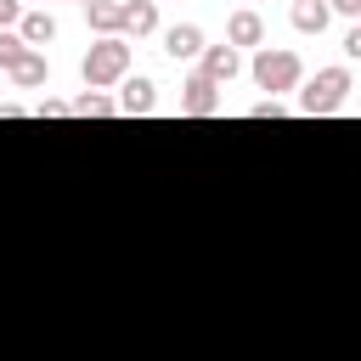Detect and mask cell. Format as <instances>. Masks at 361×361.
I'll return each mask as SVG.
<instances>
[{
  "label": "cell",
  "instance_id": "11",
  "mask_svg": "<svg viewBox=\"0 0 361 361\" xmlns=\"http://www.w3.org/2000/svg\"><path fill=\"white\" fill-rule=\"evenodd\" d=\"M288 17H293V28H299V34H322V28H327V17H333V6H327V0H293V11H288Z\"/></svg>",
  "mask_w": 361,
  "mask_h": 361
},
{
  "label": "cell",
  "instance_id": "20",
  "mask_svg": "<svg viewBox=\"0 0 361 361\" xmlns=\"http://www.w3.org/2000/svg\"><path fill=\"white\" fill-rule=\"evenodd\" d=\"M327 6H333L338 17H355V23H361V0H327Z\"/></svg>",
  "mask_w": 361,
  "mask_h": 361
},
{
  "label": "cell",
  "instance_id": "22",
  "mask_svg": "<svg viewBox=\"0 0 361 361\" xmlns=\"http://www.w3.org/2000/svg\"><path fill=\"white\" fill-rule=\"evenodd\" d=\"M23 6H28V0H23Z\"/></svg>",
  "mask_w": 361,
  "mask_h": 361
},
{
  "label": "cell",
  "instance_id": "3",
  "mask_svg": "<svg viewBox=\"0 0 361 361\" xmlns=\"http://www.w3.org/2000/svg\"><path fill=\"white\" fill-rule=\"evenodd\" d=\"M344 102H350V68H344V62L316 68V79L299 90V113H305V118H327V113H338Z\"/></svg>",
  "mask_w": 361,
  "mask_h": 361
},
{
  "label": "cell",
  "instance_id": "6",
  "mask_svg": "<svg viewBox=\"0 0 361 361\" xmlns=\"http://www.w3.org/2000/svg\"><path fill=\"white\" fill-rule=\"evenodd\" d=\"M164 51H169L175 62H197L209 45H203V28H197V23H175V28H164Z\"/></svg>",
  "mask_w": 361,
  "mask_h": 361
},
{
  "label": "cell",
  "instance_id": "15",
  "mask_svg": "<svg viewBox=\"0 0 361 361\" xmlns=\"http://www.w3.org/2000/svg\"><path fill=\"white\" fill-rule=\"evenodd\" d=\"M28 51H34V45H28L17 28H0V73H11V68L28 56Z\"/></svg>",
  "mask_w": 361,
  "mask_h": 361
},
{
  "label": "cell",
  "instance_id": "10",
  "mask_svg": "<svg viewBox=\"0 0 361 361\" xmlns=\"http://www.w3.org/2000/svg\"><path fill=\"white\" fill-rule=\"evenodd\" d=\"M17 34H23V39L34 45V51H45V45L56 39V17H51L45 6H39V11H23V23H17Z\"/></svg>",
  "mask_w": 361,
  "mask_h": 361
},
{
  "label": "cell",
  "instance_id": "16",
  "mask_svg": "<svg viewBox=\"0 0 361 361\" xmlns=\"http://www.w3.org/2000/svg\"><path fill=\"white\" fill-rule=\"evenodd\" d=\"M248 118H288V107H282L276 96H265V102H254V107H248Z\"/></svg>",
  "mask_w": 361,
  "mask_h": 361
},
{
  "label": "cell",
  "instance_id": "21",
  "mask_svg": "<svg viewBox=\"0 0 361 361\" xmlns=\"http://www.w3.org/2000/svg\"><path fill=\"white\" fill-rule=\"evenodd\" d=\"M0 118H23V107L17 102H0Z\"/></svg>",
  "mask_w": 361,
  "mask_h": 361
},
{
  "label": "cell",
  "instance_id": "19",
  "mask_svg": "<svg viewBox=\"0 0 361 361\" xmlns=\"http://www.w3.org/2000/svg\"><path fill=\"white\" fill-rule=\"evenodd\" d=\"M344 56H350V62H361V23L344 34Z\"/></svg>",
  "mask_w": 361,
  "mask_h": 361
},
{
  "label": "cell",
  "instance_id": "13",
  "mask_svg": "<svg viewBox=\"0 0 361 361\" xmlns=\"http://www.w3.org/2000/svg\"><path fill=\"white\" fill-rule=\"evenodd\" d=\"M68 107H73V118H107V113H118V102L107 90H79Z\"/></svg>",
  "mask_w": 361,
  "mask_h": 361
},
{
  "label": "cell",
  "instance_id": "2",
  "mask_svg": "<svg viewBox=\"0 0 361 361\" xmlns=\"http://www.w3.org/2000/svg\"><path fill=\"white\" fill-rule=\"evenodd\" d=\"M248 73H254V85L271 90V96L305 85V62H299V51H288V45H259L254 62H248Z\"/></svg>",
  "mask_w": 361,
  "mask_h": 361
},
{
  "label": "cell",
  "instance_id": "1",
  "mask_svg": "<svg viewBox=\"0 0 361 361\" xmlns=\"http://www.w3.org/2000/svg\"><path fill=\"white\" fill-rule=\"evenodd\" d=\"M79 73H85V90H113V85H124V79H130V39H124V34L96 39V45L85 51Z\"/></svg>",
  "mask_w": 361,
  "mask_h": 361
},
{
  "label": "cell",
  "instance_id": "18",
  "mask_svg": "<svg viewBox=\"0 0 361 361\" xmlns=\"http://www.w3.org/2000/svg\"><path fill=\"white\" fill-rule=\"evenodd\" d=\"M23 23V0H0V28H17Z\"/></svg>",
  "mask_w": 361,
  "mask_h": 361
},
{
  "label": "cell",
  "instance_id": "9",
  "mask_svg": "<svg viewBox=\"0 0 361 361\" xmlns=\"http://www.w3.org/2000/svg\"><path fill=\"white\" fill-rule=\"evenodd\" d=\"M152 107H158V85H152L147 73H135V79L118 85V113L135 118V113H152Z\"/></svg>",
  "mask_w": 361,
  "mask_h": 361
},
{
  "label": "cell",
  "instance_id": "5",
  "mask_svg": "<svg viewBox=\"0 0 361 361\" xmlns=\"http://www.w3.org/2000/svg\"><path fill=\"white\" fill-rule=\"evenodd\" d=\"M124 17H130V0H90V6H85V23L96 28V39L124 34Z\"/></svg>",
  "mask_w": 361,
  "mask_h": 361
},
{
  "label": "cell",
  "instance_id": "7",
  "mask_svg": "<svg viewBox=\"0 0 361 361\" xmlns=\"http://www.w3.org/2000/svg\"><path fill=\"white\" fill-rule=\"evenodd\" d=\"M226 45H265V17H259L254 6L231 11V17H226Z\"/></svg>",
  "mask_w": 361,
  "mask_h": 361
},
{
  "label": "cell",
  "instance_id": "17",
  "mask_svg": "<svg viewBox=\"0 0 361 361\" xmlns=\"http://www.w3.org/2000/svg\"><path fill=\"white\" fill-rule=\"evenodd\" d=\"M68 113H73V107H68V102H56V96H45V102L34 107V118H68Z\"/></svg>",
  "mask_w": 361,
  "mask_h": 361
},
{
  "label": "cell",
  "instance_id": "8",
  "mask_svg": "<svg viewBox=\"0 0 361 361\" xmlns=\"http://www.w3.org/2000/svg\"><path fill=\"white\" fill-rule=\"evenodd\" d=\"M197 62H203L197 73H209L214 85H231V79L243 73V56H237V45H209V51H203Z\"/></svg>",
  "mask_w": 361,
  "mask_h": 361
},
{
  "label": "cell",
  "instance_id": "12",
  "mask_svg": "<svg viewBox=\"0 0 361 361\" xmlns=\"http://www.w3.org/2000/svg\"><path fill=\"white\" fill-rule=\"evenodd\" d=\"M45 73H51V68H45V51H28V56H23L6 79H11L17 90H39V85H45Z\"/></svg>",
  "mask_w": 361,
  "mask_h": 361
},
{
  "label": "cell",
  "instance_id": "4",
  "mask_svg": "<svg viewBox=\"0 0 361 361\" xmlns=\"http://www.w3.org/2000/svg\"><path fill=\"white\" fill-rule=\"evenodd\" d=\"M180 113H192V118L220 113V85H214L209 73H186V85H180Z\"/></svg>",
  "mask_w": 361,
  "mask_h": 361
},
{
  "label": "cell",
  "instance_id": "14",
  "mask_svg": "<svg viewBox=\"0 0 361 361\" xmlns=\"http://www.w3.org/2000/svg\"><path fill=\"white\" fill-rule=\"evenodd\" d=\"M124 34H135V39H147V34H158V0H130V17H124Z\"/></svg>",
  "mask_w": 361,
  "mask_h": 361
}]
</instances>
